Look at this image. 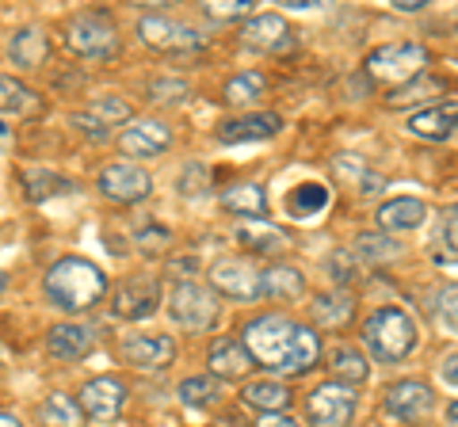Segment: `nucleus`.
Returning a JSON list of instances; mask_svg holds the SVG:
<instances>
[{"mask_svg":"<svg viewBox=\"0 0 458 427\" xmlns=\"http://www.w3.org/2000/svg\"><path fill=\"white\" fill-rule=\"evenodd\" d=\"M157 302H161V287H157V279H149V275H134L114 290V313L126 321L149 317L157 309Z\"/></svg>","mask_w":458,"mask_h":427,"instance_id":"12","label":"nucleus"},{"mask_svg":"<svg viewBox=\"0 0 458 427\" xmlns=\"http://www.w3.org/2000/svg\"><path fill=\"white\" fill-rule=\"evenodd\" d=\"M47 347L57 359H84L92 351V332L84 324H54L47 336Z\"/></svg>","mask_w":458,"mask_h":427,"instance_id":"22","label":"nucleus"},{"mask_svg":"<svg viewBox=\"0 0 458 427\" xmlns=\"http://www.w3.org/2000/svg\"><path fill=\"white\" fill-rule=\"evenodd\" d=\"M397 252H401L397 240L382 237V233H367V237L355 240V255H363V260H370V264H378V260L386 264V260H394Z\"/></svg>","mask_w":458,"mask_h":427,"instance_id":"34","label":"nucleus"},{"mask_svg":"<svg viewBox=\"0 0 458 427\" xmlns=\"http://www.w3.org/2000/svg\"><path fill=\"white\" fill-rule=\"evenodd\" d=\"M134 245L141 248V252H161V248H168L172 245V237H168V230H157V225H146V230H138L134 233Z\"/></svg>","mask_w":458,"mask_h":427,"instance_id":"40","label":"nucleus"},{"mask_svg":"<svg viewBox=\"0 0 458 427\" xmlns=\"http://www.w3.org/2000/svg\"><path fill=\"white\" fill-rule=\"evenodd\" d=\"M447 420H451V423H454V427H458V401H454V405H451V408H447Z\"/></svg>","mask_w":458,"mask_h":427,"instance_id":"48","label":"nucleus"},{"mask_svg":"<svg viewBox=\"0 0 458 427\" xmlns=\"http://www.w3.org/2000/svg\"><path fill=\"white\" fill-rule=\"evenodd\" d=\"M23 107H31V92L16 80L0 77V111H23Z\"/></svg>","mask_w":458,"mask_h":427,"instance_id":"37","label":"nucleus"},{"mask_svg":"<svg viewBox=\"0 0 458 427\" xmlns=\"http://www.w3.org/2000/svg\"><path fill=\"white\" fill-rule=\"evenodd\" d=\"M104 294H107V279L89 260L69 255V260H57L47 272V297L62 309H89Z\"/></svg>","mask_w":458,"mask_h":427,"instance_id":"2","label":"nucleus"},{"mask_svg":"<svg viewBox=\"0 0 458 427\" xmlns=\"http://www.w3.org/2000/svg\"><path fill=\"white\" fill-rule=\"evenodd\" d=\"M172 355H176V347H172L168 336H131V339H123V359L141 366V370L165 366V363H172Z\"/></svg>","mask_w":458,"mask_h":427,"instance_id":"18","label":"nucleus"},{"mask_svg":"<svg viewBox=\"0 0 458 427\" xmlns=\"http://www.w3.org/2000/svg\"><path fill=\"white\" fill-rule=\"evenodd\" d=\"M138 35H141L146 46L168 50V54H183V50H199V46H203L199 31H191L188 23L168 20V16H141L138 20Z\"/></svg>","mask_w":458,"mask_h":427,"instance_id":"8","label":"nucleus"},{"mask_svg":"<svg viewBox=\"0 0 458 427\" xmlns=\"http://www.w3.org/2000/svg\"><path fill=\"white\" fill-rule=\"evenodd\" d=\"M328 203H333V195H328V188H321V183H302V188H294V195L286 198V210L294 214V218H318V214L328 210Z\"/></svg>","mask_w":458,"mask_h":427,"instance_id":"26","label":"nucleus"},{"mask_svg":"<svg viewBox=\"0 0 458 427\" xmlns=\"http://www.w3.org/2000/svg\"><path fill=\"white\" fill-rule=\"evenodd\" d=\"M249 12H252V0H214V4H207L210 20H237V16H249Z\"/></svg>","mask_w":458,"mask_h":427,"instance_id":"39","label":"nucleus"},{"mask_svg":"<svg viewBox=\"0 0 458 427\" xmlns=\"http://www.w3.org/2000/svg\"><path fill=\"white\" fill-rule=\"evenodd\" d=\"M168 317L188 332H203L218 321V297L214 290H207L199 279L191 282H172L168 290Z\"/></svg>","mask_w":458,"mask_h":427,"instance_id":"4","label":"nucleus"},{"mask_svg":"<svg viewBox=\"0 0 458 427\" xmlns=\"http://www.w3.org/2000/svg\"><path fill=\"white\" fill-rule=\"evenodd\" d=\"M0 134H4V126H0Z\"/></svg>","mask_w":458,"mask_h":427,"instance_id":"49","label":"nucleus"},{"mask_svg":"<svg viewBox=\"0 0 458 427\" xmlns=\"http://www.w3.org/2000/svg\"><path fill=\"white\" fill-rule=\"evenodd\" d=\"M256 427H298L291 416H279V412H276V416H260V423H256Z\"/></svg>","mask_w":458,"mask_h":427,"instance_id":"45","label":"nucleus"},{"mask_svg":"<svg viewBox=\"0 0 458 427\" xmlns=\"http://www.w3.org/2000/svg\"><path fill=\"white\" fill-rule=\"evenodd\" d=\"M89 115H92L96 122H104L107 130H111L114 122H126V119H131V104H126V99H119V96H107V99H96Z\"/></svg>","mask_w":458,"mask_h":427,"instance_id":"36","label":"nucleus"},{"mask_svg":"<svg viewBox=\"0 0 458 427\" xmlns=\"http://www.w3.org/2000/svg\"><path fill=\"white\" fill-rule=\"evenodd\" d=\"M409 130L428 141H443L458 130V99H443L436 107H424L409 119Z\"/></svg>","mask_w":458,"mask_h":427,"instance_id":"16","label":"nucleus"},{"mask_svg":"<svg viewBox=\"0 0 458 427\" xmlns=\"http://www.w3.org/2000/svg\"><path fill=\"white\" fill-rule=\"evenodd\" d=\"M283 119L264 111V115H249V119H233V122H222L218 126V141L225 146H237V141H260V138H271L279 134Z\"/></svg>","mask_w":458,"mask_h":427,"instance_id":"19","label":"nucleus"},{"mask_svg":"<svg viewBox=\"0 0 458 427\" xmlns=\"http://www.w3.org/2000/svg\"><path fill=\"white\" fill-rule=\"evenodd\" d=\"M126 405V386L119 378H92L89 386L81 389V408H84V416H92V420H114L123 412Z\"/></svg>","mask_w":458,"mask_h":427,"instance_id":"11","label":"nucleus"},{"mask_svg":"<svg viewBox=\"0 0 458 427\" xmlns=\"http://www.w3.org/2000/svg\"><path fill=\"white\" fill-rule=\"evenodd\" d=\"M237 245L241 248H249L252 255H279L291 248V240H286V233L279 230V225H271L264 218H249V222H241L237 225Z\"/></svg>","mask_w":458,"mask_h":427,"instance_id":"14","label":"nucleus"},{"mask_svg":"<svg viewBox=\"0 0 458 427\" xmlns=\"http://www.w3.org/2000/svg\"><path fill=\"white\" fill-rule=\"evenodd\" d=\"M241 38H245V46L271 54V50L291 46V27H286V20L276 16V12H264V16H252L245 27H241Z\"/></svg>","mask_w":458,"mask_h":427,"instance_id":"15","label":"nucleus"},{"mask_svg":"<svg viewBox=\"0 0 458 427\" xmlns=\"http://www.w3.org/2000/svg\"><path fill=\"white\" fill-rule=\"evenodd\" d=\"M241 344L260 366L279 370V374H302L321 355L318 336L302 324H294L291 317H283V313H267V317L252 321Z\"/></svg>","mask_w":458,"mask_h":427,"instance_id":"1","label":"nucleus"},{"mask_svg":"<svg viewBox=\"0 0 458 427\" xmlns=\"http://www.w3.org/2000/svg\"><path fill=\"white\" fill-rule=\"evenodd\" d=\"M0 427H23L16 416H4V412H0Z\"/></svg>","mask_w":458,"mask_h":427,"instance_id":"47","label":"nucleus"},{"mask_svg":"<svg viewBox=\"0 0 458 427\" xmlns=\"http://www.w3.org/2000/svg\"><path fill=\"white\" fill-rule=\"evenodd\" d=\"M222 206L229 214H241V218H264V210H267V198L264 191L256 188V183H237V188H229L222 191Z\"/></svg>","mask_w":458,"mask_h":427,"instance_id":"24","label":"nucleus"},{"mask_svg":"<svg viewBox=\"0 0 458 427\" xmlns=\"http://www.w3.org/2000/svg\"><path fill=\"white\" fill-rule=\"evenodd\" d=\"M38 420L47 427H81L84 423V408H81V401H73V397L54 393L50 401L38 408Z\"/></svg>","mask_w":458,"mask_h":427,"instance_id":"27","label":"nucleus"},{"mask_svg":"<svg viewBox=\"0 0 458 427\" xmlns=\"http://www.w3.org/2000/svg\"><path fill=\"white\" fill-rule=\"evenodd\" d=\"M306 412L313 427H344L355 412V393L344 381H325V386L313 389V397L306 401Z\"/></svg>","mask_w":458,"mask_h":427,"instance_id":"6","label":"nucleus"},{"mask_svg":"<svg viewBox=\"0 0 458 427\" xmlns=\"http://www.w3.org/2000/svg\"><path fill=\"white\" fill-rule=\"evenodd\" d=\"M218 397H222V378H214V374H199V378L180 381V401L191 408H207L218 401Z\"/></svg>","mask_w":458,"mask_h":427,"instance_id":"29","label":"nucleus"},{"mask_svg":"<svg viewBox=\"0 0 458 427\" xmlns=\"http://www.w3.org/2000/svg\"><path fill=\"white\" fill-rule=\"evenodd\" d=\"M245 405L264 412V416H276V412H283L286 405H291V393H286V386H279V381H249Z\"/></svg>","mask_w":458,"mask_h":427,"instance_id":"25","label":"nucleus"},{"mask_svg":"<svg viewBox=\"0 0 458 427\" xmlns=\"http://www.w3.org/2000/svg\"><path fill=\"white\" fill-rule=\"evenodd\" d=\"M333 370L348 381H363L367 378V359L355 347H336L333 351Z\"/></svg>","mask_w":458,"mask_h":427,"instance_id":"35","label":"nucleus"},{"mask_svg":"<svg viewBox=\"0 0 458 427\" xmlns=\"http://www.w3.org/2000/svg\"><path fill=\"white\" fill-rule=\"evenodd\" d=\"M8 54H12V62L23 65V69H35L47 62V54H50V42L47 35L38 31V27H27V31H20L16 38L8 42Z\"/></svg>","mask_w":458,"mask_h":427,"instance_id":"23","label":"nucleus"},{"mask_svg":"<svg viewBox=\"0 0 458 427\" xmlns=\"http://www.w3.org/2000/svg\"><path fill=\"white\" fill-rule=\"evenodd\" d=\"M188 96V80H153V99H180Z\"/></svg>","mask_w":458,"mask_h":427,"instance_id":"41","label":"nucleus"},{"mask_svg":"<svg viewBox=\"0 0 458 427\" xmlns=\"http://www.w3.org/2000/svg\"><path fill=\"white\" fill-rule=\"evenodd\" d=\"M439 92H443V84H439L436 77H417V80L401 84L397 92H390V96H386V107L401 111V107H409V104H424L428 96H439Z\"/></svg>","mask_w":458,"mask_h":427,"instance_id":"30","label":"nucleus"},{"mask_svg":"<svg viewBox=\"0 0 458 427\" xmlns=\"http://www.w3.org/2000/svg\"><path fill=\"white\" fill-rule=\"evenodd\" d=\"M333 168H336V176H340V180H352L360 191H378V176L370 172V168H367L355 153H340L336 161H333Z\"/></svg>","mask_w":458,"mask_h":427,"instance_id":"32","label":"nucleus"},{"mask_svg":"<svg viewBox=\"0 0 458 427\" xmlns=\"http://www.w3.org/2000/svg\"><path fill=\"white\" fill-rule=\"evenodd\" d=\"M264 84H267V80H264L260 73H241V77H233V80L225 84V99H229L233 107H245V104H252V99L264 92Z\"/></svg>","mask_w":458,"mask_h":427,"instance_id":"33","label":"nucleus"},{"mask_svg":"<svg viewBox=\"0 0 458 427\" xmlns=\"http://www.w3.org/2000/svg\"><path fill=\"white\" fill-rule=\"evenodd\" d=\"M313 317L321 321V329H340V324L352 321V297L344 290H333V294H321L313 302Z\"/></svg>","mask_w":458,"mask_h":427,"instance_id":"28","label":"nucleus"},{"mask_svg":"<svg viewBox=\"0 0 458 427\" xmlns=\"http://www.w3.org/2000/svg\"><path fill=\"white\" fill-rule=\"evenodd\" d=\"M443 237H447V248H454V255H458V206L447 214V225H443Z\"/></svg>","mask_w":458,"mask_h":427,"instance_id":"43","label":"nucleus"},{"mask_svg":"<svg viewBox=\"0 0 458 427\" xmlns=\"http://www.w3.org/2000/svg\"><path fill=\"white\" fill-rule=\"evenodd\" d=\"M306 287L302 272H294V267H271V272H264V294L267 297H279V302H286V297H298Z\"/></svg>","mask_w":458,"mask_h":427,"instance_id":"31","label":"nucleus"},{"mask_svg":"<svg viewBox=\"0 0 458 427\" xmlns=\"http://www.w3.org/2000/svg\"><path fill=\"white\" fill-rule=\"evenodd\" d=\"M210 287L233 302H252L264 294V275L245 260H218L210 267Z\"/></svg>","mask_w":458,"mask_h":427,"instance_id":"7","label":"nucleus"},{"mask_svg":"<svg viewBox=\"0 0 458 427\" xmlns=\"http://www.w3.org/2000/svg\"><path fill=\"white\" fill-rule=\"evenodd\" d=\"M386 412L405 423H417L432 412V389H428L424 381H397V386H390V393H386Z\"/></svg>","mask_w":458,"mask_h":427,"instance_id":"13","label":"nucleus"},{"mask_svg":"<svg viewBox=\"0 0 458 427\" xmlns=\"http://www.w3.org/2000/svg\"><path fill=\"white\" fill-rule=\"evenodd\" d=\"M73 126H81V130L89 134V138H96V141L111 138V130H107V126H104V122H96V119L89 115V111H81V115H73Z\"/></svg>","mask_w":458,"mask_h":427,"instance_id":"42","label":"nucleus"},{"mask_svg":"<svg viewBox=\"0 0 458 427\" xmlns=\"http://www.w3.org/2000/svg\"><path fill=\"white\" fill-rule=\"evenodd\" d=\"M424 65H428V50L417 46V42H397V46H382L367 58V69L375 80L386 84H405V80H417L424 77Z\"/></svg>","mask_w":458,"mask_h":427,"instance_id":"5","label":"nucleus"},{"mask_svg":"<svg viewBox=\"0 0 458 427\" xmlns=\"http://www.w3.org/2000/svg\"><path fill=\"white\" fill-rule=\"evenodd\" d=\"M436 309H439V317L458 332V282H447V287L436 294Z\"/></svg>","mask_w":458,"mask_h":427,"instance_id":"38","label":"nucleus"},{"mask_svg":"<svg viewBox=\"0 0 458 427\" xmlns=\"http://www.w3.org/2000/svg\"><path fill=\"white\" fill-rule=\"evenodd\" d=\"M363 339L382 363H397V359H405V355H412V347H417L420 336H417V324H412V317L405 309L382 306V309H375L367 317Z\"/></svg>","mask_w":458,"mask_h":427,"instance_id":"3","label":"nucleus"},{"mask_svg":"<svg viewBox=\"0 0 458 427\" xmlns=\"http://www.w3.org/2000/svg\"><path fill=\"white\" fill-rule=\"evenodd\" d=\"M394 8H401V12H420L424 0H394Z\"/></svg>","mask_w":458,"mask_h":427,"instance_id":"46","label":"nucleus"},{"mask_svg":"<svg viewBox=\"0 0 458 427\" xmlns=\"http://www.w3.org/2000/svg\"><path fill=\"white\" fill-rule=\"evenodd\" d=\"M378 230L382 233H401V230H417L424 222V203L420 198H390V203H382L378 214H375Z\"/></svg>","mask_w":458,"mask_h":427,"instance_id":"20","label":"nucleus"},{"mask_svg":"<svg viewBox=\"0 0 458 427\" xmlns=\"http://www.w3.org/2000/svg\"><path fill=\"white\" fill-rule=\"evenodd\" d=\"M99 191H104L107 198H114V203H138V198L149 195V176L141 172L138 164H107L104 172H99Z\"/></svg>","mask_w":458,"mask_h":427,"instance_id":"10","label":"nucleus"},{"mask_svg":"<svg viewBox=\"0 0 458 427\" xmlns=\"http://www.w3.org/2000/svg\"><path fill=\"white\" fill-rule=\"evenodd\" d=\"M210 374L214 378H241L252 366V355L245 351V344H233V339H214L210 344Z\"/></svg>","mask_w":458,"mask_h":427,"instance_id":"21","label":"nucleus"},{"mask_svg":"<svg viewBox=\"0 0 458 427\" xmlns=\"http://www.w3.org/2000/svg\"><path fill=\"white\" fill-rule=\"evenodd\" d=\"M168 141H172V134H168L165 122L141 119V122H134L131 130L119 138V146H123L126 156H157V153L168 149Z\"/></svg>","mask_w":458,"mask_h":427,"instance_id":"17","label":"nucleus"},{"mask_svg":"<svg viewBox=\"0 0 458 427\" xmlns=\"http://www.w3.org/2000/svg\"><path fill=\"white\" fill-rule=\"evenodd\" d=\"M443 378H447L451 386H458V351L451 355V359H443Z\"/></svg>","mask_w":458,"mask_h":427,"instance_id":"44","label":"nucleus"},{"mask_svg":"<svg viewBox=\"0 0 458 427\" xmlns=\"http://www.w3.org/2000/svg\"><path fill=\"white\" fill-rule=\"evenodd\" d=\"M69 46L81 58H107V54L119 50V38H114L111 23H104L99 16H81L69 23Z\"/></svg>","mask_w":458,"mask_h":427,"instance_id":"9","label":"nucleus"}]
</instances>
